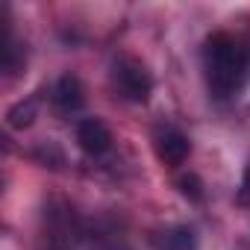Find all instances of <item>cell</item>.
I'll return each mask as SVG.
<instances>
[{
	"instance_id": "obj_1",
	"label": "cell",
	"mask_w": 250,
	"mask_h": 250,
	"mask_svg": "<svg viewBox=\"0 0 250 250\" xmlns=\"http://www.w3.org/2000/svg\"><path fill=\"white\" fill-rule=\"evenodd\" d=\"M203 71L212 97L229 100L241 91L250 71V50L241 39L229 33H215L203 44Z\"/></svg>"
},
{
	"instance_id": "obj_2",
	"label": "cell",
	"mask_w": 250,
	"mask_h": 250,
	"mask_svg": "<svg viewBox=\"0 0 250 250\" xmlns=\"http://www.w3.org/2000/svg\"><path fill=\"white\" fill-rule=\"evenodd\" d=\"M112 77H115V85L118 91L133 100V103H147L150 91H153V80H150V71L133 59V56H121L115 59V68H112Z\"/></svg>"
},
{
	"instance_id": "obj_3",
	"label": "cell",
	"mask_w": 250,
	"mask_h": 250,
	"mask_svg": "<svg viewBox=\"0 0 250 250\" xmlns=\"http://www.w3.org/2000/svg\"><path fill=\"white\" fill-rule=\"evenodd\" d=\"M153 145H156V156L171 168L183 165L188 159V153H191V142L174 127H159L156 136H153Z\"/></svg>"
},
{
	"instance_id": "obj_4",
	"label": "cell",
	"mask_w": 250,
	"mask_h": 250,
	"mask_svg": "<svg viewBox=\"0 0 250 250\" xmlns=\"http://www.w3.org/2000/svg\"><path fill=\"white\" fill-rule=\"evenodd\" d=\"M77 142L80 147L88 153V156H100L112 147V133L103 121L97 118H88V121H80V127H77Z\"/></svg>"
},
{
	"instance_id": "obj_5",
	"label": "cell",
	"mask_w": 250,
	"mask_h": 250,
	"mask_svg": "<svg viewBox=\"0 0 250 250\" xmlns=\"http://www.w3.org/2000/svg\"><path fill=\"white\" fill-rule=\"evenodd\" d=\"M53 103H56L62 112H77V109L85 103L83 83H80L74 74H65V77L53 85Z\"/></svg>"
},
{
	"instance_id": "obj_6",
	"label": "cell",
	"mask_w": 250,
	"mask_h": 250,
	"mask_svg": "<svg viewBox=\"0 0 250 250\" xmlns=\"http://www.w3.org/2000/svg\"><path fill=\"white\" fill-rule=\"evenodd\" d=\"M36 112H39L36 100H21V103H15V106L6 112V121H9L12 130H27L30 124L36 121Z\"/></svg>"
},
{
	"instance_id": "obj_7",
	"label": "cell",
	"mask_w": 250,
	"mask_h": 250,
	"mask_svg": "<svg viewBox=\"0 0 250 250\" xmlns=\"http://www.w3.org/2000/svg\"><path fill=\"white\" fill-rule=\"evenodd\" d=\"M180 188H183V194H186V197H191V200H200V197H203L197 177H183V180H180Z\"/></svg>"
},
{
	"instance_id": "obj_8",
	"label": "cell",
	"mask_w": 250,
	"mask_h": 250,
	"mask_svg": "<svg viewBox=\"0 0 250 250\" xmlns=\"http://www.w3.org/2000/svg\"><path fill=\"white\" fill-rule=\"evenodd\" d=\"M244 188L250 191V168H247V174H244Z\"/></svg>"
},
{
	"instance_id": "obj_9",
	"label": "cell",
	"mask_w": 250,
	"mask_h": 250,
	"mask_svg": "<svg viewBox=\"0 0 250 250\" xmlns=\"http://www.w3.org/2000/svg\"><path fill=\"white\" fill-rule=\"evenodd\" d=\"M50 250H68V247H65V244H56V247H50Z\"/></svg>"
}]
</instances>
